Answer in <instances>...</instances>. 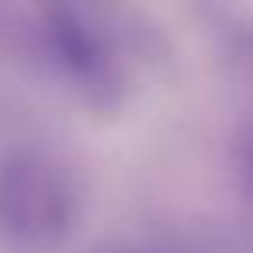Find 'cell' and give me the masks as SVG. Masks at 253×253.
<instances>
[{
  "label": "cell",
  "instance_id": "cell-3",
  "mask_svg": "<svg viewBox=\"0 0 253 253\" xmlns=\"http://www.w3.org/2000/svg\"><path fill=\"white\" fill-rule=\"evenodd\" d=\"M236 173H239L243 194L253 201V118H250V125L239 132V142H236Z\"/></svg>",
  "mask_w": 253,
  "mask_h": 253
},
{
  "label": "cell",
  "instance_id": "cell-4",
  "mask_svg": "<svg viewBox=\"0 0 253 253\" xmlns=\"http://www.w3.org/2000/svg\"><path fill=\"white\" fill-rule=\"evenodd\" d=\"M101 253H146L139 246H111V250H101Z\"/></svg>",
  "mask_w": 253,
  "mask_h": 253
},
{
  "label": "cell",
  "instance_id": "cell-2",
  "mask_svg": "<svg viewBox=\"0 0 253 253\" xmlns=\"http://www.w3.org/2000/svg\"><path fill=\"white\" fill-rule=\"evenodd\" d=\"M80 222L73 167L45 146L0 149V250L59 253Z\"/></svg>",
  "mask_w": 253,
  "mask_h": 253
},
{
  "label": "cell",
  "instance_id": "cell-1",
  "mask_svg": "<svg viewBox=\"0 0 253 253\" xmlns=\"http://www.w3.org/2000/svg\"><path fill=\"white\" fill-rule=\"evenodd\" d=\"M35 52L45 70L84 104L118 108L135 80V56L122 25L101 7L49 4L32 25Z\"/></svg>",
  "mask_w": 253,
  "mask_h": 253
}]
</instances>
